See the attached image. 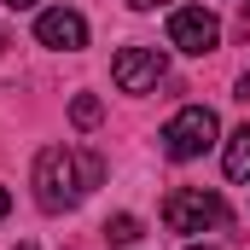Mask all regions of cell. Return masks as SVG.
<instances>
[{
  "instance_id": "obj_1",
  "label": "cell",
  "mask_w": 250,
  "mask_h": 250,
  "mask_svg": "<svg viewBox=\"0 0 250 250\" xmlns=\"http://www.w3.org/2000/svg\"><path fill=\"white\" fill-rule=\"evenodd\" d=\"M105 181V157L99 151H76V146H47L41 157H35V175H29V187H35V204L41 209H76L87 192Z\"/></svg>"
},
{
  "instance_id": "obj_2",
  "label": "cell",
  "mask_w": 250,
  "mask_h": 250,
  "mask_svg": "<svg viewBox=\"0 0 250 250\" xmlns=\"http://www.w3.org/2000/svg\"><path fill=\"white\" fill-rule=\"evenodd\" d=\"M227 221V204L221 192H204V187H175L163 198V227L169 233H209Z\"/></svg>"
},
{
  "instance_id": "obj_3",
  "label": "cell",
  "mask_w": 250,
  "mask_h": 250,
  "mask_svg": "<svg viewBox=\"0 0 250 250\" xmlns=\"http://www.w3.org/2000/svg\"><path fill=\"white\" fill-rule=\"evenodd\" d=\"M215 134H221L215 111H209V105H187V111H175V117L163 123V151H169L175 163H192V157H204V151L215 146Z\"/></svg>"
},
{
  "instance_id": "obj_4",
  "label": "cell",
  "mask_w": 250,
  "mask_h": 250,
  "mask_svg": "<svg viewBox=\"0 0 250 250\" xmlns=\"http://www.w3.org/2000/svg\"><path fill=\"white\" fill-rule=\"evenodd\" d=\"M215 41H221V18H215L209 6H181V12L169 18V47H181L192 59L215 53Z\"/></svg>"
},
{
  "instance_id": "obj_5",
  "label": "cell",
  "mask_w": 250,
  "mask_h": 250,
  "mask_svg": "<svg viewBox=\"0 0 250 250\" xmlns=\"http://www.w3.org/2000/svg\"><path fill=\"white\" fill-rule=\"evenodd\" d=\"M163 70H169V59H163L157 47H123V53L111 59V82H117L123 93H151V87L163 82Z\"/></svg>"
},
{
  "instance_id": "obj_6",
  "label": "cell",
  "mask_w": 250,
  "mask_h": 250,
  "mask_svg": "<svg viewBox=\"0 0 250 250\" xmlns=\"http://www.w3.org/2000/svg\"><path fill=\"white\" fill-rule=\"evenodd\" d=\"M35 41L53 47V53H82V47H87V18H82L76 6H47V12L35 18Z\"/></svg>"
},
{
  "instance_id": "obj_7",
  "label": "cell",
  "mask_w": 250,
  "mask_h": 250,
  "mask_svg": "<svg viewBox=\"0 0 250 250\" xmlns=\"http://www.w3.org/2000/svg\"><path fill=\"white\" fill-rule=\"evenodd\" d=\"M221 163H227V181H250V123L227 134V151H221Z\"/></svg>"
},
{
  "instance_id": "obj_8",
  "label": "cell",
  "mask_w": 250,
  "mask_h": 250,
  "mask_svg": "<svg viewBox=\"0 0 250 250\" xmlns=\"http://www.w3.org/2000/svg\"><path fill=\"white\" fill-rule=\"evenodd\" d=\"M99 117H105V105H99L93 93H76V99H70V123L76 128H99Z\"/></svg>"
},
{
  "instance_id": "obj_9",
  "label": "cell",
  "mask_w": 250,
  "mask_h": 250,
  "mask_svg": "<svg viewBox=\"0 0 250 250\" xmlns=\"http://www.w3.org/2000/svg\"><path fill=\"white\" fill-rule=\"evenodd\" d=\"M105 239H111V245H134V239H140V221H134V215H111V221H105Z\"/></svg>"
},
{
  "instance_id": "obj_10",
  "label": "cell",
  "mask_w": 250,
  "mask_h": 250,
  "mask_svg": "<svg viewBox=\"0 0 250 250\" xmlns=\"http://www.w3.org/2000/svg\"><path fill=\"white\" fill-rule=\"evenodd\" d=\"M128 6H134V12H151V6H163V0H128Z\"/></svg>"
},
{
  "instance_id": "obj_11",
  "label": "cell",
  "mask_w": 250,
  "mask_h": 250,
  "mask_svg": "<svg viewBox=\"0 0 250 250\" xmlns=\"http://www.w3.org/2000/svg\"><path fill=\"white\" fill-rule=\"evenodd\" d=\"M6 209H12V192H6V187H0V221H6Z\"/></svg>"
},
{
  "instance_id": "obj_12",
  "label": "cell",
  "mask_w": 250,
  "mask_h": 250,
  "mask_svg": "<svg viewBox=\"0 0 250 250\" xmlns=\"http://www.w3.org/2000/svg\"><path fill=\"white\" fill-rule=\"evenodd\" d=\"M239 99H250V70H245V76H239Z\"/></svg>"
},
{
  "instance_id": "obj_13",
  "label": "cell",
  "mask_w": 250,
  "mask_h": 250,
  "mask_svg": "<svg viewBox=\"0 0 250 250\" xmlns=\"http://www.w3.org/2000/svg\"><path fill=\"white\" fill-rule=\"evenodd\" d=\"M6 6H12V12H23V6H35V0H6Z\"/></svg>"
},
{
  "instance_id": "obj_14",
  "label": "cell",
  "mask_w": 250,
  "mask_h": 250,
  "mask_svg": "<svg viewBox=\"0 0 250 250\" xmlns=\"http://www.w3.org/2000/svg\"><path fill=\"white\" fill-rule=\"evenodd\" d=\"M18 250H35V245H18Z\"/></svg>"
},
{
  "instance_id": "obj_15",
  "label": "cell",
  "mask_w": 250,
  "mask_h": 250,
  "mask_svg": "<svg viewBox=\"0 0 250 250\" xmlns=\"http://www.w3.org/2000/svg\"><path fill=\"white\" fill-rule=\"evenodd\" d=\"M192 250H209V245H192Z\"/></svg>"
},
{
  "instance_id": "obj_16",
  "label": "cell",
  "mask_w": 250,
  "mask_h": 250,
  "mask_svg": "<svg viewBox=\"0 0 250 250\" xmlns=\"http://www.w3.org/2000/svg\"><path fill=\"white\" fill-rule=\"evenodd\" d=\"M0 47H6V35H0Z\"/></svg>"
}]
</instances>
